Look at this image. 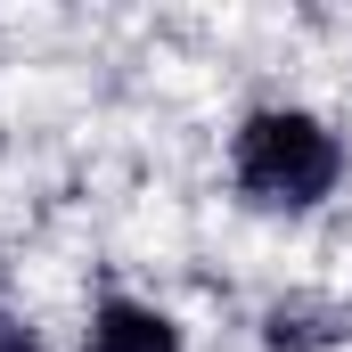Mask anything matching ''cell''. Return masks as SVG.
Wrapping results in <instances>:
<instances>
[{
    "mask_svg": "<svg viewBox=\"0 0 352 352\" xmlns=\"http://www.w3.org/2000/svg\"><path fill=\"white\" fill-rule=\"evenodd\" d=\"M352 336V311L328 303V295H278L263 311V344L270 352H328Z\"/></svg>",
    "mask_w": 352,
    "mask_h": 352,
    "instance_id": "3957f363",
    "label": "cell"
},
{
    "mask_svg": "<svg viewBox=\"0 0 352 352\" xmlns=\"http://www.w3.org/2000/svg\"><path fill=\"white\" fill-rule=\"evenodd\" d=\"M0 352H50V344H41V328H33L25 311H8V303H0Z\"/></svg>",
    "mask_w": 352,
    "mask_h": 352,
    "instance_id": "277c9868",
    "label": "cell"
},
{
    "mask_svg": "<svg viewBox=\"0 0 352 352\" xmlns=\"http://www.w3.org/2000/svg\"><path fill=\"white\" fill-rule=\"evenodd\" d=\"M230 188L254 213H320L344 188V131L311 107H254L230 131Z\"/></svg>",
    "mask_w": 352,
    "mask_h": 352,
    "instance_id": "6da1fadb",
    "label": "cell"
},
{
    "mask_svg": "<svg viewBox=\"0 0 352 352\" xmlns=\"http://www.w3.org/2000/svg\"><path fill=\"white\" fill-rule=\"evenodd\" d=\"M82 352H188V328L148 295H98L82 320Z\"/></svg>",
    "mask_w": 352,
    "mask_h": 352,
    "instance_id": "7a4b0ae2",
    "label": "cell"
}]
</instances>
